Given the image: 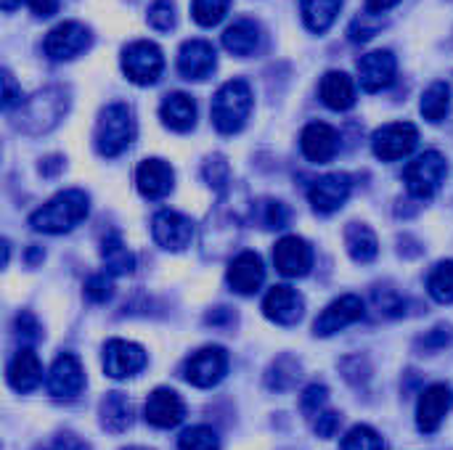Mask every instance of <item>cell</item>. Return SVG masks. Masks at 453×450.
Masks as SVG:
<instances>
[{"label": "cell", "mask_w": 453, "mask_h": 450, "mask_svg": "<svg viewBox=\"0 0 453 450\" xmlns=\"http://www.w3.org/2000/svg\"><path fill=\"white\" fill-rule=\"evenodd\" d=\"M449 106H451V88L446 82H433L425 93H422V117L433 125L443 122V117L449 114Z\"/></svg>", "instance_id": "32"}, {"label": "cell", "mask_w": 453, "mask_h": 450, "mask_svg": "<svg viewBox=\"0 0 453 450\" xmlns=\"http://www.w3.org/2000/svg\"><path fill=\"white\" fill-rule=\"evenodd\" d=\"M88 212H90L88 194L80 188H69V191H61L53 199H48L40 210H35L29 217V225L37 233L56 236V233H66L74 225H80L88 217Z\"/></svg>", "instance_id": "1"}, {"label": "cell", "mask_w": 453, "mask_h": 450, "mask_svg": "<svg viewBox=\"0 0 453 450\" xmlns=\"http://www.w3.org/2000/svg\"><path fill=\"white\" fill-rule=\"evenodd\" d=\"M29 3V8H32V13H37V16H53L56 11H58V3L61 0H27Z\"/></svg>", "instance_id": "47"}, {"label": "cell", "mask_w": 453, "mask_h": 450, "mask_svg": "<svg viewBox=\"0 0 453 450\" xmlns=\"http://www.w3.org/2000/svg\"><path fill=\"white\" fill-rule=\"evenodd\" d=\"M218 64L215 48L207 40H186L178 50V72L186 80H204Z\"/></svg>", "instance_id": "20"}, {"label": "cell", "mask_w": 453, "mask_h": 450, "mask_svg": "<svg viewBox=\"0 0 453 450\" xmlns=\"http://www.w3.org/2000/svg\"><path fill=\"white\" fill-rule=\"evenodd\" d=\"M446 172H449L446 156L438 154V151H425L414 162L406 164L403 183H406V188H409L411 196L430 199V196H435L441 191V186L446 180Z\"/></svg>", "instance_id": "5"}, {"label": "cell", "mask_w": 453, "mask_h": 450, "mask_svg": "<svg viewBox=\"0 0 453 450\" xmlns=\"http://www.w3.org/2000/svg\"><path fill=\"white\" fill-rule=\"evenodd\" d=\"M135 141V114L127 103H109L96 125V149L101 156H119Z\"/></svg>", "instance_id": "3"}, {"label": "cell", "mask_w": 453, "mask_h": 450, "mask_svg": "<svg viewBox=\"0 0 453 450\" xmlns=\"http://www.w3.org/2000/svg\"><path fill=\"white\" fill-rule=\"evenodd\" d=\"M40 382H42L40 358L29 347H21L8 363V385L16 393H32Z\"/></svg>", "instance_id": "24"}, {"label": "cell", "mask_w": 453, "mask_h": 450, "mask_svg": "<svg viewBox=\"0 0 453 450\" xmlns=\"http://www.w3.org/2000/svg\"><path fill=\"white\" fill-rule=\"evenodd\" d=\"M350 191H353V180L348 172H329V175L313 180V186L308 188V202L313 204L316 212L332 215L348 202Z\"/></svg>", "instance_id": "11"}, {"label": "cell", "mask_w": 453, "mask_h": 450, "mask_svg": "<svg viewBox=\"0 0 453 450\" xmlns=\"http://www.w3.org/2000/svg\"><path fill=\"white\" fill-rule=\"evenodd\" d=\"M178 450H220V438L212 427H191L178 438Z\"/></svg>", "instance_id": "34"}, {"label": "cell", "mask_w": 453, "mask_h": 450, "mask_svg": "<svg viewBox=\"0 0 453 450\" xmlns=\"http://www.w3.org/2000/svg\"><path fill=\"white\" fill-rule=\"evenodd\" d=\"M66 103L69 101L61 88H45L19 106V127L29 135L45 133L58 125L61 114L66 111Z\"/></svg>", "instance_id": "4"}, {"label": "cell", "mask_w": 453, "mask_h": 450, "mask_svg": "<svg viewBox=\"0 0 453 450\" xmlns=\"http://www.w3.org/2000/svg\"><path fill=\"white\" fill-rule=\"evenodd\" d=\"M127 450H149V448H127Z\"/></svg>", "instance_id": "50"}, {"label": "cell", "mask_w": 453, "mask_h": 450, "mask_svg": "<svg viewBox=\"0 0 453 450\" xmlns=\"http://www.w3.org/2000/svg\"><path fill=\"white\" fill-rule=\"evenodd\" d=\"M111 294H114V286H111L109 273H96L85 281V297L90 302H106V300H111Z\"/></svg>", "instance_id": "40"}, {"label": "cell", "mask_w": 453, "mask_h": 450, "mask_svg": "<svg viewBox=\"0 0 453 450\" xmlns=\"http://www.w3.org/2000/svg\"><path fill=\"white\" fill-rule=\"evenodd\" d=\"M53 450H90V446H88L85 440H80L77 435H72V432H64V435H58V438H56Z\"/></svg>", "instance_id": "46"}, {"label": "cell", "mask_w": 453, "mask_h": 450, "mask_svg": "<svg viewBox=\"0 0 453 450\" xmlns=\"http://www.w3.org/2000/svg\"><path fill=\"white\" fill-rule=\"evenodd\" d=\"M228 8H231V0H194L191 16L199 27H215L218 21H223Z\"/></svg>", "instance_id": "35"}, {"label": "cell", "mask_w": 453, "mask_h": 450, "mask_svg": "<svg viewBox=\"0 0 453 450\" xmlns=\"http://www.w3.org/2000/svg\"><path fill=\"white\" fill-rule=\"evenodd\" d=\"M133 424V406L122 393H109L101 403V427L111 435H122Z\"/></svg>", "instance_id": "28"}, {"label": "cell", "mask_w": 453, "mask_h": 450, "mask_svg": "<svg viewBox=\"0 0 453 450\" xmlns=\"http://www.w3.org/2000/svg\"><path fill=\"white\" fill-rule=\"evenodd\" d=\"M223 45L234 56H252L260 48V27L252 19H239L223 32Z\"/></svg>", "instance_id": "27"}, {"label": "cell", "mask_w": 453, "mask_h": 450, "mask_svg": "<svg viewBox=\"0 0 453 450\" xmlns=\"http://www.w3.org/2000/svg\"><path fill=\"white\" fill-rule=\"evenodd\" d=\"M401 0H366V11L369 13H385L390 8H395Z\"/></svg>", "instance_id": "48"}, {"label": "cell", "mask_w": 453, "mask_h": 450, "mask_svg": "<svg viewBox=\"0 0 453 450\" xmlns=\"http://www.w3.org/2000/svg\"><path fill=\"white\" fill-rule=\"evenodd\" d=\"M173 167L165 159H143L135 170V186L143 199H162L173 191Z\"/></svg>", "instance_id": "22"}, {"label": "cell", "mask_w": 453, "mask_h": 450, "mask_svg": "<svg viewBox=\"0 0 453 450\" xmlns=\"http://www.w3.org/2000/svg\"><path fill=\"white\" fill-rule=\"evenodd\" d=\"M13 329H16V334H19L21 339H27V342H37V339H40V324H37L35 316H29V313H19L16 321H13Z\"/></svg>", "instance_id": "43"}, {"label": "cell", "mask_w": 453, "mask_h": 450, "mask_svg": "<svg viewBox=\"0 0 453 450\" xmlns=\"http://www.w3.org/2000/svg\"><path fill=\"white\" fill-rule=\"evenodd\" d=\"M85 387V371L82 363L64 353L53 361L50 371H48V393L56 400H74Z\"/></svg>", "instance_id": "14"}, {"label": "cell", "mask_w": 453, "mask_h": 450, "mask_svg": "<svg viewBox=\"0 0 453 450\" xmlns=\"http://www.w3.org/2000/svg\"><path fill=\"white\" fill-rule=\"evenodd\" d=\"M149 24L157 32H170L175 27V5L170 0H154L149 5Z\"/></svg>", "instance_id": "38"}, {"label": "cell", "mask_w": 453, "mask_h": 450, "mask_svg": "<svg viewBox=\"0 0 453 450\" xmlns=\"http://www.w3.org/2000/svg\"><path fill=\"white\" fill-rule=\"evenodd\" d=\"M90 29L80 21H61L45 37V56L53 61H72L90 48Z\"/></svg>", "instance_id": "9"}, {"label": "cell", "mask_w": 453, "mask_h": 450, "mask_svg": "<svg viewBox=\"0 0 453 450\" xmlns=\"http://www.w3.org/2000/svg\"><path fill=\"white\" fill-rule=\"evenodd\" d=\"M319 90H321V101L334 111H345L356 103V85H353L350 74H345V72H337V69L326 72L321 77Z\"/></svg>", "instance_id": "26"}, {"label": "cell", "mask_w": 453, "mask_h": 450, "mask_svg": "<svg viewBox=\"0 0 453 450\" xmlns=\"http://www.w3.org/2000/svg\"><path fill=\"white\" fill-rule=\"evenodd\" d=\"M326 403H329V390L324 385H311L303 393V398H300V408H303V414H305L308 422H313L319 414H324L326 411Z\"/></svg>", "instance_id": "37"}, {"label": "cell", "mask_w": 453, "mask_h": 450, "mask_svg": "<svg viewBox=\"0 0 453 450\" xmlns=\"http://www.w3.org/2000/svg\"><path fill=\"white\" fill-rule=\"evenodd\" d=\"M398 61L390 50H372L358 58V82L366 93H380L395 82Z\"/></svg>", "instance_id": "15"}, {"label": "cell", "mask_w": 453, "mask_h": 450, "mask_svg": "<svg viewBox=\"0 0 453 450\" xmlns=\"http://www.w3.org/2000/svg\"><path fill=\"white\" fill-rule=\"evenodd\" d=\"M24 103V95L21 90L16 88V80L11 72H3V109L11 111L13 106H21Z\"/></svg>", "instance_id": "44"}, {"label": "cell", "mask_w": 453, "mask_h": 450, "mask_svg": "<svg viewBox=\"0 0 453 450\" xmlns=\"http://www.w3.org/2000/svg\"><path fill=\"white\" fill-rule=\"evenodd\" d=\"M21 5V0H0V8L5 11V13H11V11H16Z\"/></svg>", "instance_id": "49"}, {"label": "cell", "mask_w": 453, "mask_h": 450, "mask_svg": "<svg viewBox=\"0 0 453 450\" xmlns=\"http://www.w3.org/2000/svg\"><path fill=\"white\" fill-rule=\"evenodd\" d=\"M143 416L157 430H173V427H178L183 422L186 406H183V400H180V395L175 390L159 387V390H154L149 395L146 408H143Z\"/></svg>", "instance_id": "19"}, {"label": "cell", "mask_w": 453, "mask_h": 450, "mask_svg": "<svg viewBox=\"0 0 453 450\" xmlns=\"http://www.w3.org/2000/svg\"><path fill=\"white\" fill-rule=\"evenodd\" d=\"M159 117L170 130L186 133L196 122V103L186 93H170V95H165V101L159 106Z\"/></svg>", "instance_id": "25"}, {"label": "cell", "mask_w": 453, "mask_h": 450, "mask_svg": "<svg viewBox=\"0 0 453 450\" xmlns=\"http://www.w3.org/2000/svg\"><path fill=\"white\" fill-rule=\"evenodd\" d=\"M419 143V130L411 122H390L380 127L372 138V149L382 162H398L409 156Z\"/></svg>", "instance_id": "8"}, {"label": "cell", "mask_w": 453, "mask_h": 450, "mask_svg": "<svg viewBox=\"0 0 453 450\" xmlns=\"http://www.w3.org/2000/svg\"><path fill=\"white\" fill-rule=\"evenodd\" d=\"M451 387L449 385H430L417 403V427L425 435H433L441 430L449 408H451Z\"/></svg>", "instance_id": "18"}, {"label": "cell", "mask_w": 453, "mask_h": 450, "mask_svg": "<svg viewBox=\"0 0 453 450\" xmlns=\"http://www.w3.org/2000/svg\"><path fill=\"white\" fill-rule=\"evenodd\" d=\"M146 366V350L127 339H109L104 347V371L111 379H130Z\"/></svg>", "instance_id": "10"}, {"label": "cell", "mask_w": 453, "mask_h": 450, "mask_svg": "<svg viewBox=\"0 0 453 450\" xmlns=\"http://www.w3.org/2000/svg\"><path fill=\"white\" fill-rule=\"evenodd\" d=\"M342 450H385V443L377 430L366 424H356L345 438H342Z\"/></svg>", "instance_id": "36"}, {"label": "cell", "mask_w": 453, "mask_h": 450, "mask_svg": "<svg viewBox=\"0 0 453 450\" xmlns=\"http://www.w3.org/2000/svg\"><path fill=\"white\" fill-rule=\"evenodd\" d=\"M265 281V268L263 260L255 252H242L231 260L228 265V286L236 294H255Z\"/></svg>", "instance_id": "23"}, {"label": "cell", "mask_w": 453, "mask_h": 450, "mask_svg": "<svg viewBox=\"0 0 453 450\" xmlns=\"http://www.w3.org/2000/svg\"><path fill=\"white\" fill-rule=\"evenodd\" d=\"M226 371H228V355H226V350L218 347V345H210V347L196 350V353L186 361V366H183L186 382L194 385V387H199V390L215 387V385L226 377Z\"/></svg>", "instance_id": "7"}, {"label": "cell", "mask_w": 453, "mask_h": 450, "mask_svg": "<svg viewBox=\"0 0 453 450\" xmlns=\"http://www.w3.org/2000/svg\"><path fill=\"white\" fill-rule=\"evenodd\" d=\"M284 366H287V358H281V361H276V366L271 369V374H268V387L271 390H276V393H284V390H289L295 382H297V363L289 369V371H284Z\"/></svg>", "instance_id": "41"}, {"label": "cell", "mask_w": 453, "mask_h": 450, "mask_svg": "<svg viewBox=\"0 0 453 450\" xmlns=\"http://www.w3.org/2000/svg\"><path fill=\"white\" fill-rule=\"evenodd\" d=\"M48 450H53V448H48Z\"/></svg>", "instance_id": "51"}, {"label": "cell", "mask_w": 453, "mask_h": 450, "mask_svg": "<svg viewBox=\"0 0 453 450\" xmlns=\"http://www.w3.org/2000/svg\"><path fill=\"white\" fill-rule=\"evenodd\" d=\"M345 247L356 263H372L380 255V241L374 231L364 223H350L345 231Z\"/></svg>", "instance_id": "30"}, {"label": "cell", "mask_w": 453, "mask_h": 450, "mask_svg": "<svg viewBox=\"0 0 453 450\" xmlns=\"http://www.w3.org/2000/svg\"><path fill=\"white\" fill-rule=\"evenodd\" d=\"M265 210H268V215H265V228H284V223H287V210H284V204L268 202Z\"/></svg>", "instance_id": "45"}, {"label": "cell", "mask_w": 453, "mask_h": 450, "mask_svg": "<svg viewBox=\"0 0 453 450\" xmlns=\"http://www.w3.org/2000/svg\"><path fill=\"white\" fill-rule=\"evenodd\" d=\"M337 430H340V414H334V411H329V408L313 419V432H316L319 438H324V440L334 438Z\"/></svg>", "instance_id": "42"}, {"label": "cell", "mask_w": 453, "mask_h": 450, "mask_svg": "<svg viewBox=\"0 0 453 450\" xmlns=\"http://www.w3.org/2000/svg\"><path fill=\"white\" fill-rule=\"evenodd\" d=\"M300 8H303V19L308 29L316 34H324L334 24L342 8V0H300Z\"/></svg>", "instance_id": "31"}, {"label": "cell", "mask_w": 453, "mask_h": 450, "mask_svg": "<svg viewBox=\"0 0 453 450\" xmlns=\"http://www.w3.org/2000/svg\"><path fill=\"white\" fill-rule=\"evenodd\" d=\"M427 292L435 302L451 305L453 302V260H443L433 268L427 278Z\"/></svg>", "instance_id": "33"}, {"label": "cell", "mask_w": 453, "mask_h": 450, "mask_svg": "<svg viewBox=\"0 0 453 450\" xmlns=\"http://www.w3.org/2000/svg\"><path fill=\"white\" fill-rule=\"evenodd\" d=\"M300 149L303 154L316 162V164H326L334 159L337 149H340V138H337V130L326 122H311L303 135H300Z\"/></svg>", "instance_id": "21"}, {"label": "cell", "mask_w": 453, "mask_h": 450, "mask_svg": "<svg viewBox=\"0 0 453 450\" xmlns=\"http://www.w3.org/2000/svg\"><path fill=\"white\" fill-rule=\"evenodd\" d=\"M273 263L276 271L287 278H303L313 268V249L300 236H284L273 247Z\"/></svg>", "instance_id": "13"}, {"label": "cell", "mask_w": 453, "mask_h": 450, "mask_svg": "<svg viewBox=\"0 0 453 450\" xmlns=\"http://www.w3.org/2000/svg\"><path fill=\"white\" fill-rule=\"evenodd\" d=\"M382 27H385V21L374 19V13H361V16H356V19H353V24H350V29H348V34H350V40H353V42H366V40H372Z\"/></svg>", "instance_id": "39"}, {"label": "cell", "mask_w": 453, "mask_h": 450, "mask_svg": "<svg viewBox=\"0 0 453 450\" xmlns=\"http://www.w3.org/2000/svg\"><path fill=\"white\" fill-rule=\"evenodd\" d=\"M162 69H165V56L149 40H135L122 50V72L135 85H154Z\"/></svg>", "instance_id": "6"}, {"label": "cell", "mask_w": 453, "mask_h": 450, "mask_svg": "<svg viewBox=\"0 0 453 450\" xmlns=\"http://www.w3.org/2000/svg\"><path fill=\"white\" fill-rule=\"evenodd\" d=\"M101 260H104V268H106L109 276H127L135 268L133 252L125 247V241L117 233H109L101 241Z\"/></svg>", "instance_id": "29"}, {"label": "cell", "mask_w": 453, "mask_h": 450, "mask_svg": "<svg viewBox=\"0 0 453 450\" xmlns=\"http://www.w3.org/2000/svg\"><path fill=\"white\" fill-rule=\"evenodd\" d=\"M305 310V300L297 294V289L287 286V284H276L268 289L265 300H263V313L268 321L279 324V326H292L303 318Z\"/></svg>", "instance_id": "17"}, {"label": "cell", "mask_w": 453, "mask_h": 450, "mask_svg": "<svg viewBox=\"0 0 453 450\" xmlns=\"http://www.w3.org/2000/svg\"><path fill=\"white\" fill-rule=\"evenodd\" d=\"M252 111V90L244 80H228L212 98V125L218 133H239Z\"/></svg>", "instance_id": "2"}, {"label": "cell", "mask_w": 453, "mask_h": 450, "mask_svg": "<svg viewBox=\"0 0 453 450\" xmlns=\"http://www.w3.org/2000/svg\"><path fill=\"white\" fill-rule=\"evenodd\" d=\"M151 233H154V241L162 249L180 252L194 239V223L186 215L175 212V210H162L151 220Z\"/></svg>", "instance_id": "12"}, {"label": "cell", "mask_w": 453, "mask_h": 450, "mask_svg": "<svg viewBox=\"0 0 453 450\" xmlns=\"http://www.w3.org/2000/svg\"><path fill=\"white\" fill-rule=\"evenodd\" d=\"M364 300L356 294H342L340 300H334L332 305H326V310L316 318L313 332L319 337H332L342 329H348L350 324L364 318Z\"/></svg>", "instance_id": "16"}]
</instances>
